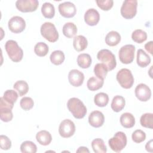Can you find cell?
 <instances>
[{
    "label": "cell",
    "mask_w": 153,
    "mask_h": 153,
    "mask_svg": "<svg viewBox=\"0 0 153 153\" xmlns=\"http://www.w3.org/2000/svg\"><path fill=\"white\" fill-rule=\"evenodd\" d=\"M62 32L66 37L68 38H72L76 34L77 27L74 23L68 22L63 25Z\"/></svg>",
    "instance_id": "603a6c76"
},
{
    "label": "cell",
    "mask_w": 153,
    "mask_h": 153,
    "mask_svg": "<svg viewBox=\"0 0 153 153\" xmlns=\"http://www.w3.org/2000/svg\"><path fill=\"white\" fill-rule=\"evenodd\" d=\"M76 152H88L89 153L90 151L87 147L85 146H80L76 150Z\"/></svg>",
    "instance_id": "ee69618b"
},
{
    "label": "cell",
    "mask_w": 153,
    "mask_h": 153,
    "mask_svg": "<svg viewBox=\"0 0 153 153\" xmlns=\"http://www.w3.org/2000/svg\"><path fill=\"white\" fill-rule=\"evenodd\" d=\"M121 41V35L117 31L109 32L105 37L106 44L111 47H114L118 45Z\"/></svg>",
    "instance_id": "44dd1931"
},
{
    "label": "cell",
    "mask_w": 153,
    "mask_h": 153,
    "mask_svg": "<svg viewBox=\"0 0 153 153\" xmlns=\"http://www.w3.org/2000/svg\"><path fill=\"white\" fill-rule=\"evenodd\" d=\"M65 54L61 50H55L51 53L50 56L51 62L55 65H61L65 60Z\"/></svg>",
    "instance_id": "f1b7e54d"
},
{
    "label": "cell",
    "mask_w": 153,
    "mask_h": 153,
    "mask_svg": "<svg viewBox=\"0 0 153 153\" xmlns=\"http://www.w3.org/2000/svg\"><path fill=\"white\" fill-rule=\"evenodd\" d=\"M96 2L97 6L103 11L109 10L113 6L114 1L112 0H97Z\"/></svg>",
    "instance_id": "ab89813d"
},
{
    "label": "cell",
    "mask_w": 153,
    "mask_h": 153,
    "mask_svg": "<svg viewBox=\"0 0 153 153\" xmlns=\"http://www.w3.org/2000/svg\"><path fill=\"white\" fill-rule=\"evenodd\" d=\"M145 149L146 150L148 151V152H152L153 150V147H152V139L150 140L149 141H148L146 145H145Z\"/></svg>",
    "instance_id": "7bdbcfd3"
},
{
    "label": "cell",
    "mask_w": 153,
    "mask_h": 153,
    "mask_svg": "<svg viewBox=\"0 0 153 153\" xmlns=\"http://www.w3.org/2000/svg\"><path fill=\"white\" fill-rule=\"evenodd\" d=\"M48 45L42 42H38L34 47L35 53L39 57H44L46 56L48 52Z\"/></svg>",
    "instance_id": "e575fe53"
},
{
    "label": "cell",
    "mask_w": 153,
    "mask_h": 153,
    "mask_svg": "<svg viewBox=\"0 0 153 153\" xmlns=\"http://www.w3.org/2000/svg\"><path fill=\"white\" fill-rule=\"evenodd\" d=\"M94 102L96 105L99 107L106 106L109 102V96L105 93H99L95 95Z\"/></svg>",
    "instance_id": "4dcf8cb0"
},
{
    "label": "cell",
    "mask_w": 153,
    "mask_h": 153,
    "mask_svg": "<svg viewBox=\"0 0 153 153\" xmlns=\"http://www.w3.org/2000/svg\"><path fill=\"white\" fill-rule=\"evenodd\" d=\"M12 109L7 107H0V118L4 122H9L12 120L13 115Z\"/></svg>",
    "instance_id": "d590c367"
},
{
    "label": "cell",
    "mask_w": 153,
    "mask_h": 153,
    "mask_svg": "<svg viewBox=\"0 0 153 153\" xmlns=\"http://www.w3.org/2000/svg\"><path fill=\"white\" fill-rule=\"evenodd\" d=\"M41 13L43 16L47 19H52L55 14L54 5L50 2H45L41 7Z\"/></svg>",
    "instance_id": "83f0119b"
},
{
    "label": "cell",
    "mask_w": 153,
    "mask_h": 153,
    "mask_svg": "<svg viewBox=\"0 0 153 153\" xmlns=\"http://www.w3.org/2000/svg\"><path fill=\"white\" fill-rule=\"evenodd\" d=\"M19 96V94H17L16 91L13 90H7L4 92L2 97L7 102L14 105L17 100Z\"/></svg>",
    "instance_id": "8d00e7d4"
},
{
    "label": "cell",
    "mask_w": 153,
    "mask_h": 153,
    "mask_svg": "<svg viewBox=\"0 0 153 153\" xmlns=\"http://www.w3.org/2000/svg\"><path fill=\"white\" fill-rule=\"evenodd\" d=\"M140 124L145 128H153V114L152 113H146L143 114L140 119Z\"/></svg>",
    "instance_id": "836d02e7"
},
{
    "label": "cell",
    "mask_w": 153,
    "mask_h": 153,
    "mask_svg": "<svg viewBox=\"0 0 153 153\" xmlns=\"http://www.w3.org/2000/svg\"><path fill=\"white\" fill-rule=\"evenodd\" d=\"M131 38L134 42L141 44L147 39V33L142 29H136L131 34Z\"/></svg>",
    "instance_id": "1f68e13d"
},
{
    "label": "cell",
    "mask_w": 153,
    "mask_h": 153,
    "mask_svg": "<svg viewBox=\"0 0 153 153\" xmlns=\"http://www.w3.org/2000/svg\"><path fill=\"white\" fill-rule=\"evenodd\" d=\"M5 48L10 59L14 62H19L23 56V50L14 40H8L5 44Z\"/></svg>",
    "instance_id": "7a4b0ae2"
},
{
    "label": "cell",
    "mask_w": 153,
    "mask_h": 153,
    "mask_svg": "<svg viewBox=\"0 0 153 153\" xmlns=\"http://www.w3.org/2000/svg\"><path fill=\"white\" fill-rule=\"evenodd\" d=\"M68 110L76 119L83 118L87 114V108L83 102L76 97L69 99L67 102Z\"/></svg>",
    "instance_id": "6da1fadb"
},
{
    "label": "cell",
    "mask_w": 153,
    "mask_h": 153,
    "mask_svg": "<svg viewBox=\"0 0 153 153\" xmlns=\"http://www.w3.org/2000/svg\"><path fill=\"white\" fill-rule=\"evenodd\" d=\"M106 66L104 63H97L94 68V73L96 76L100 79L104 80L108 72Z\"/></svg>",
    "instance_id": "4316f807"
},
{
    "label": "cell",
    "mask_w": 153,
    "mask_h": 153,
    "mask_svg": "<svg viewBox=\"0 0 153 153\" xmlns=\"http://www.w3.org/2000/svg\"><path fill=\"white\" fill-rule=\"evenodd\" d=\"M75 131V126L71 120L66 119L60 123L59 127V133L62 137H70L74 135Z\"/></svg>",
    "instance_id": "9c48e42d"
},
{
    "label": "cell",
    "mask_w": 153,
    "mask_h": 153,
    "mask_svg": "<svg viewBox=\"0 0 153 153\" xmlns=\"http://www.w3.org/2000/svg\"><path fill=\"white\" fill-rule=\"evenodd\" d=\"M84 79L83 73L78 69H72L68 74V80L69 83L74 87L81 86Z\"/></svg>",
    "instance_id": "5bb4252c"
},
{
    "label": "cell",
    "mask_w": 153,
    "mask_h": 153,
    "mask_svg": "<svg viewBox=\"0 0 153 153\" xmlns=\"http://www.w3.org/2000/svg\"><path fill=\"white\" fill-rule=\"evenodd\" d=\"M105 121V117L102 112L99 111H94L90 113L88 117V123L93 127H101Z\"/></svg>",
    "instance_id": "9a60e30c"
},
{
    "label": "cell",
    "mask_w": 153,
    "mask_h": 153,
    "mask_svg": "<svg viewBox=\"0 0 153 153\" xmlns=\"http://www.w3.org/2000/svg\"><path fill=\"white\" fill-rule=\"evenodd\" d=\"M137 1L136 0H126L121 7V14L126 19L133 18L137 13Z\"/></svg>",
    "instance_id": "52a82bcc"
},
{
    "label": "cell",
    "mask_w": 153,
    "mask_h": 153,
    "mask_svg": "<svg viewBox=\"0 0 153 153\" xmlns=\"http://www.w3.org/2000/svg\"><path fill=\"white\" fill-rule=\"evenodd\" d=\"M20 151L23 153H35L37 151V147L32 141L26 140L21 144Z\"/></svg>",
    "instance_id": "d6a6232c"
},
{
    "label": "cell",
    "mask_w": 153,
    "mask_h": 153,
    "mask_svg": "<svg viewBox=\"0 0 153 153\" xmlns=\"http://www.w3.org/2000/svg\"><path fill=\"white\" fill-rule=\"evenodd\" d=\"M13 88L17 91L19 96L25 95L29 91V85L27 83L23 80L16 81L13 85Z\"/></svg>",
    "instance_id": "f546056e"
},
{
    "label": "cell",
    "mask_w": 153,
    "mask_h": 153,
    "mask_svg": "<svg viewBox=\"0 0 153 153\" xmlns=\"http://www.w3.org/2000/svg\"><path fill=\"white\" fill-rule=\"evenodd\" d=\"M91 147L96 153H105L107 151L104 141L100 138H97L91 142Z\"/></svg>",
    "instance_id": "484cf974"
},
{
    "label": "cell",
    "mask_w": 153,
    "mask_h": 153,
    "mask_svg": "<svg viewBox=\"0 0 153 153\" xmlns=\"http://www.w3.org/2000/svg\"><path fill=\"white\" fill-rule=\"evenodd\" d=\"M36 139L37 142L41 145H48L51 140L52 137L50 132L47 130H41L36 133Z\"/></svg>",
    "instance_id": "d6986e66"
},
{
    "label": "cell",
    "mask_w": 153,
    "mask_h": 153,
    "mask_svg": "<svg viewBox=\"0 0 153 153\" xmlns=\"http://www.w3.org/2000/svg\"><path fill=\"white\" fill-rule=\"evenodd\" d=\"M126 104L125 99L121 96H115L114 97L112 102H111V108L112 109L116 112H118L123 110Z\"/></svg>",
    "instance_id": "7402d4cb"
},
{
    "label": "cell",
    "mask_w": 153,
    "mask_h": 153,
    "mask_svg": "<svg viewBox=\"0 0 153 153\" xmlns=\"http://www.w3.org/2000/svg\"><path fill=\"white\" fill-rule=\"evenodd\" d=\"M88 45L87 38L82 35H77L74 37L73 41V46L77 51H84Z\"/></svg>",
    "instance_id": "e0dca14e"
},
{
    "label": "cell",
    "mask_w": 153,
    "mask_h": 153,
    "mask_svg": "<svg viewBox=\"0 0 153 153\" xmlns=\"http://www.w3.org/2000/svg\"><path fill=\"white\" fill-rule=\"evenodd\" d=\"M117 80L120 85L124 88H130L134 83V78L130 70L123 68L117 74Z\"/></svg>",
    "instance_id": "8992f818"
},
{
    "label": "cell",
    "mask_w": 153,
    "mask_h": 153,
    "mask_svg": "<svg viewBox=\"0 0 153 153\" xmlns=\"http://www.w3.org/2000/svg\"><path fill=\"white\" fill-rule=\"evenodd\" d=\"M38 5L39 2L37 0H17L16 2V8L23 13L35 11Z\"/></svg>",
    "instance_id": "8fae6325"
},
{
    "label": "cell",
    "mask_w": 153,
    "mask_h": 153,
    "mask_svg": "<svg viewBox=\"0 0 153 153\" xmlns=\"http://www.w3.org/2000/svg\"><path fill=\"white\" fill-rule=\"evenodd\" d=\"M136 97L142 102L148 101L151 96V91L149 87L143 83L138 84L134 90Z\"/></svg>",
    "instance_id": "4fadbf2b"
},
{
    "label": "cell",
    "mask_w": 153,
    "mask_h": 153,
    "mask_svg": "<svg viewBox=\"0 0 153 153\" xmlns=\"http://www.w3.org/2000/svg\"><path fill=\"white\" fill-rule=\"evenodd\" d=\"M59 11L62 16L65 18H72L76 13V7L71 2H64L59 5Z\"/></svg>",
    "instance_id": "7c38bea8"
},
{
    "label": "cell",
    "mask_w": 153,
    "mask_h": 153,
    "mask_svg": "<svg viewBox=\"0 0 153 153\" xmlns=\"http://www.w3.org/2000/svg\"><path fill=\"white\" fill-rule=\"evenodd\" d=\"M131 138L133 142L139 143L145 140L146 134L143 131L141 130H136L132 133Z\"/></svg>",
    "instance_id": "f35d334b"
},
{
    "label": "cell",
    "mask_w": 153,
    "mask_h": 153,
    "mask_svg": "<svg viewBox=\"0 0 153 153\" xmlns=\"http://www.w3.org/2000/svg\"><path fill=\"white\" fill-rule=\"evenodd\" d=\"M77 63L78 65L82 69L88 68L91 64V56L86 53L79 54L77 57Z\"/></svg>",
    "instance_id": "cb8c5ba5"
},
{
    "label": "cell",
    "mask_w": 153,
    "mask_h": 153,
    "mask_svg": "<svg viewBox=\"0 0 153 153\" xmlns=\"http://www.w3.org/2000/svg\"><path fill=\"white\" fill-rule=\"evenodd\" d=\"M152 41H151L148 42H147L145 45V50L149 52L151 54H152Z\"/></svg>",
    "instance_id": "b9f144b4"
},
{
    "label": "cell",
    "mask_w": 153,
    "mask_h": 153,
    "mask_svg": "<svg viewBox=\"0 0 153 153\" xmlns=\"http://www.w3.org/2000/svg\"><path fill=\"white\" fill-rule=\"evenodd\" d=\"M0 146L3 150H8L10 149L11 146V142L7 136H0Z\"/></svg>",
    "instance_id": "60d3db41"
},
{
    "label": "cell",
    "mask_w": 153,
    "mask_h": 153,
    "mask_svg": "<svg viewBox=\"0 0 153 153\" xmlns=\"http://www.w3.org/2000/svg\"><path fill=\"white\" fill-rule=\"evenodd\" d=\"M100 20V14L94 8H90L86 11L84 14V21L89 26L96 25Z\"/></svg>",
    "instance_id": "2e32d148"
},
{
    "label": "cell",
    "mask_w": 153,
    "mask_h": 153,
    "mask_svg": "<svg viewBox=\"0 0 153 153\" xmlns=\"http://www.w3.org/2000/svg\"><path fill=\"white\" fill-rule=\"evenodd\" d=\"M151 57L142 49H139L137 51V64L141 68L146 67L151 63Z\"/></svg>",
    "instance_id": "ac0fdd59"
},
{
    "label": "cell",
    "mask_w": 153,
    "mask_h": 153,
    "mask_svg": "<svg viewBox=\"0 0 153 153\" xmlns=\"http://www.w3.org/2000/svg\"><path fill=\"white\" fill-rule=\"evenodd\" d=\"M41 35L48 41L54 42L59 39V33L54 26L51 22H45L40 29Z\"/></svg>",
    "instance_id": "277c9868"
},
{
    "label": "cell",
    "mask_w": 153,
    "mask_h": 153,
    "mask_svg": "<svg viewBox=\"0 0 153 153\" xmlns=\"http://www.w3.org/2000/svg\"><path fill=\"white\" fill-rule=\"evenodd\" d=\"M120 123L124 128H131L134 126L135 118L132 114L129 112L123 113L120 117Z\"/></svg>",
    "instance_id": "ffe728a7"
},
{
    "label": "cell",
    "mask_w": 153,
    "mask_h": 153,
    "mask_svg": "<svg viewBox=\"0 0 153 153\" xmlns=\"http://www.w3.org/2000/svg\"><path fill=\"white\" fill-rule=\"evenodd\" d=\"M135 47L131 44L125 45L120 49L118 56L120 60L124 64H129L133 62L134 57Z\"/></svg>",
    "instance_id": "ba28073f"
},
{
    "label": "cell",
    "mask_w": 153,
    "mask_h": 153,
    "mask_svg": "<svg viewBox=\"0 0 153 153\" xmlns=\"http://www.w3.org/2000/svg\"><path fill=\"white\" fill-rule=\"evenodd\" d=\"M104 83V80L99 79L94 76H92L88 79L87 83V86L90 91H96L102 87Z\"/></svg>",
    "instance_id": "d4e9b609"
},
{
    "label": "cell",
    "mask_w": 153,
    "mask_h": 153,
    "mask_svg": "<svg viewBox=\"0 0 153 153\" xmlns=\"http://www.w3.org/2000/svg\"><path fill=\"white\" fill-rule=\"evenodd\" d=\"M20 105L23 110L29 111L33 107L34 102L31 97H24L21 99Z\"/></svg>",
    "instance_id": "74e56055"
},
{
    "label": "cell",
    "mask_w": 153,
    "mask_h": 153,
    "mask_svg": "<svg viewBox=\"0 0 153 153\" xmlns=\"http://www.w3.org/2000/svg\"><path fill=\"white\" fill-rule=\"evenodd\" d=\"M8 26L11 32L14 33H19L25 30L26 22L22 17L16 16L9 20Z\"/></svg>",
    "instance_id": "30bf717a"
},
{
    "label": "cell",
    "mask_w": 153,
    "mask_h": 153,
    "mask_svg": "<svg viewBox=\"0 0 153 153\" xmlns=\"http://www.w3.org/2000/svg\"><path fill=\"white\" fill-rule=\"evenodd\" d=\"M108 143L112 151L120 152L127 145V136L124 132L118 131L109 140Z\"/></svg>",
    "instance_id": "3957f363"
},
{
    "label": "cell",
    "mask_w": 153,
    "mask_h": 153,
    "mask_svg": "<svg viewBox=\"0 0 153 153\" xmlns=\"http://www.w3.org/2000/svg\"><path fill=\"white\" fill-rule=\"evenodd\" d=\"M97 59L104 63L108 71L113 70L117 65V62L115 55L108 49H102L100 50L97 54Z\"/></svg>",
    "instance_id": "5b68a950"
}]
</instances>
